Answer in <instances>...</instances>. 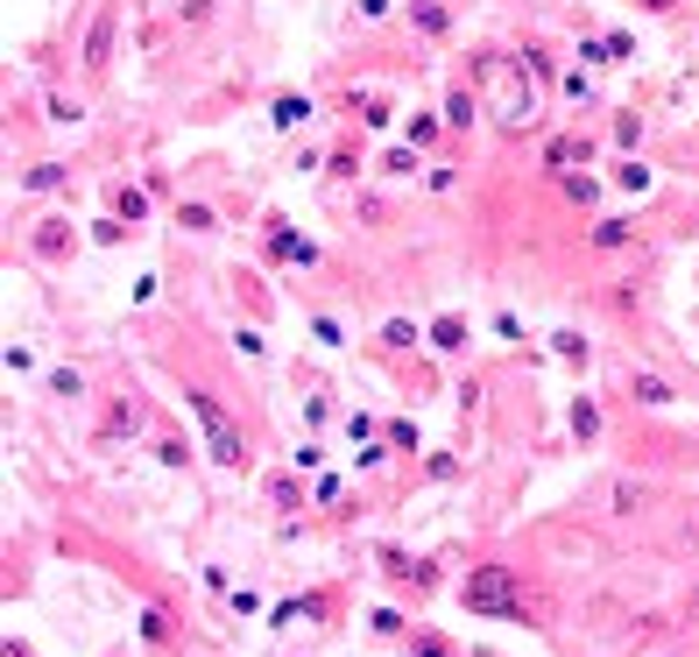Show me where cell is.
I'll use <instances>...</instances> for the list:
<instances>
[{
  "mask_svg": "<svg viewBox=\"0 0 699 657\" xmlns=\"http://www.w3.org/2000/svg\"><path fill=\"white\" fill-rule=\"evenodd\" d=\"M459 602H466V615H480V623H523V579H516V566H474L466 573V587H459Z\"/></svg>",
  "mask_w": 699,
  "mask_h": 657,
  "instance_id": "obj_1",
  "label": "cell"
},
{
  "mask_svg": "<svg viewBox=\"0 0 699 657\" xmlns=\"http://www.w3.org/2000/svg\"><path fill=\"white\" fill-rule=\"evenodd\" d=\"M269 121H276V128H304V121H311V100H304V92H297V100H276Z\"/></svg>",
  "mask_w": 699,
  "mask_h": 657,
  "instance_id": "obj_7",
  "label": "cell"
},
{
  "mask_svg": "<svg viewBox=\"0 0 699 657\" xmlns=\"http://www.w3.org/2000/svg\"><path fill=\"white\" fill-rule=\"evenodd\" d=\"M121 432H142V403H134V396H121V403H113V417H107V438H121Z\"/></svg>",
  "mask_w": 699,
  "mask_h": 657,
  "instance_id": "obj_5",
  "label": "cell"
},
{
  "mask_svg": "<svg viewBox=\"0 0 699 657\" xmlns=\"http://www.w3.org/2000/svg\"><path fill=\"white\" fill-rule=\"evenodd\" d=\"M184 403H191V417L205 424V446H212V459L220 467H247V438H241V424H233V411L212 390H184Z\"/></svg>",
  "mask_w": 699,
  "mask_h": 657,
  "instance_id": "obj_2",
  "label": "cell"
},
{
  "mask_svg": "<svg viewBox=\"0 0 699 657\" xmlns=\"http://www.w3.org/2000/svg\"><path fill=\"white\" fill-rule=\"evenodd\" d=\"M432 346H438V354H459V346H466V325H459V319H438V325H432Z\"/></svg>",
  "mask_w": 699,
  "mask_h": 657,
  "instance_id": "obj_6",
  "label": "cell"
},
{
  "mask_svg": "<svg viewBox=\"0 0 699 657\" xmlns=\"http://www.w3.org/2000/svg\"><path fill=\"white\" fill-rule=\"evenodd\" d=\"M445 121H453V128H466V121H474V100H466V92H453V107H445Z\"/></svg>",
  "mask_w": 699,
  "mask_h": 657,
  "instance_id": "obj_17",
  "label": "cell"
},
{
  "mask_svg": "<svg viewBox=\"0 0 699 657\" xmlns=\"http://www.w3.org/2000/svg\"><path fill=\"white\" fill-rule=\"evenodd\" d=\"M573 432H579V438H594V432H600V411H594V403H587V396H579V403H573Z\"/></svg>",
  "mask_w": 699,
  "mask_h": 657,
  "instance_id": "obj_11",
  "label": "cell"
},
{
  "mask_svg": "<svg viewBox=\"0 0 699 657\" xmlns=\"http://www.w3.org/2000/svg\"><path fill=\"white\" fill-rule=\"evenodd\" d=\"M50 396H85V382H78L71 368H57V375H50Z\"/></svg>",
  "mask_w": 699,
  "mask_h": 657,
  "instance_id": "obj_15",
  "label": "cell"
},
{
  "mask_svg": "<svg viewBox=\"0 0 699 657\" xmlns=\"http://www.w3.org/2000/svg\"><path fill=\"white\" fill-rule=\"evenodd\" d=\"M155 459H163V467H184L191 446H184V438H155Z\"/></svg>",
  "mask_w": 699,
  "mask_h": 657,
  "instance_id": "obj_13",
  "label": "cell"
},
{
  "mask_svg": "<svg viewBox=\"0 0 699 657\" xmlns=\"http://www.w3.org/2000/svg\"><path fill=\"white\" fill-rule=\"evenodd\" d=\"M551 354L573 361V368H587V340H579V333H551Z\"/></svg>",
  "mask_w": 699,
  "mask_h": 657,
  "instance_id": "obj_8",
  "label": "cell"
},
{
  "mask_svg": "<svg viewBox=\"0 0 699 657\" xmlns=\"http://www.w3.org/2000/svg\"><path fill=\"white\" fill-rule=\"evenodd\" d=\"M325 602H318V594H304V602H283L276 615H269V623H276V629H297V623H311V615H318Z\"/></svg>",
  "mask_w": 699,
  "mask_h": 657,
  "instance_id": "obj_4",
  "label": "cell"
},
{
  "mask_svg": "<svg viewBox=\"0 0 699 657\" xmlns=\"http://www.w3.org/2000/svg\"><path fill=\"white\" fill-rule=\"evenodd\" d=\"M107 43H113V22L92 29V43H85V64H107Z\"/></svg>",
  "mask_w": 699,
  "mask_h": 657,
  "instance_id": "obj_14",
  "label": "cell"
},
{
  "mask_svg": "<svg viewBox=\"0 0 699 657\" xmlns=\"http://www.w3.org/2000/svg\"><path fill=\"white\" fill-rule=\"evenodd\" d=\"M615 184H621V191H650L657 178H650V163H621V170H615Z\"/></svg>",
  "mask_w": 699,
  "mask_h": 657,
  "instance_id": "obj_9",
  "label": "cell"
},
{
  "mask_svg": "<svg viewBox=\"0 0 699 657\" xmlns=\"http://www.w3.org/2000/svg\"><path fill=\"white\" fill-rule=\"evenodd\" d=\"M686 608H692V623H699V587H692V602H686Z\"/></svg>",
  "mask_w": 699,
  "mask_h": 657,
  "instance_id": "obj_19",
  "label": "cell"
},
{
  "mask_svg": "<svg viewBox=\"0 0 699 657\" xmlns=\"http://www.w3.org/2000/svg\"><path fill=\"white\" fill-rule=\"evenodd\" d=\"M411 657H453V650H445L438 636H411Z\"/></svg>",
  "mask_w": 699,
  "mask_h": 657,
  "instance_id": "obj_18",
  "label": "cell"
},
{
  "mask_svg": "<svg viewBox=\"0 0 699 657\" xmlns=\"http://www.w3.org/2000/svg\"><path fill=\"white\" fill-rule=\"evenodd\" d=\"M629 396L644 403V411H671V382H657V375H636V382H629Z\"/></svg>",
  "mask_w": 699,
  "mask_h": 657,
  "instance_id": "obj_3",
  "label": "cell"
},
{
  "mask_svg": "<svg viewBox=\"0 0 699 657\" xmlns=\"http://www.w3.org/2000/svg\"><path fill=\"white\" fill-rule=\"evenodd\" d=\"M621 241H629V220H600L594 226V247H621Z\"/></svg>",
  "mask_w": 699,
  "mask_h": 657,
  "instance_id": "obj_12",
  "label": "cell"
},
{
  "mask_svg": "<svg viewBox=\"0 0 699 657\" xmlns=\"http://www.w3.org/2000/svg\"><path fill=\"white\" fill-rule=\"evenodd\" d=\"M644 8H671V0H644Z\"/></svg>",
  "mask_w": 699,
  "mask_h": 657,
  "instance_id": "obj_20",
  "label": "cell"
},
{
  "mask_svg": "<svg viewBox=\"0 0 699 657\" xmlns=\"http://www.w3.org/2000/svg\"><path fill=\"white\" fill-rule=\"evenodd\" d=\"M382 346H417V325L411 319H388L382 325Z\"/></svg>",
  "mask_w": 699,
  "mask_h": 657,
  "instance_id": "obj_10",
  "label": "cell"
},
{
  "mask_svg": "<svg viewBox=\"0 0 699 657\" xmlns=\"http://www.w3.org/2000/svg\"><path fill=\"white\" fill-rule=\"evenodd\" d=\"M311 333H318V346H346V333H340V319H311Z\"/></svg>",
  "mask_w": 699,
  "mask_h": 657,
  "instance_id": "obj_16",
  "label": "cell"
}]
</instances>
